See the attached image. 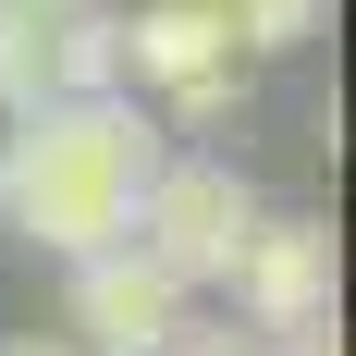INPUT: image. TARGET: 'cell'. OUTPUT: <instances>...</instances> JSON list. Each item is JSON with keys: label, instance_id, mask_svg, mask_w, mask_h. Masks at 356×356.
I'll return each instance as SVG.
<instances>
[{"label": "cell", "instance_id": "cell-1", "mask_svg": "<svg viewBox=\"0 0 356 356\" xmlns=\"http://www.w3.org/2000/svg\"><path fill=\"white\" fill-rule=\"evenodd\" d=\"M172 160V136L136 99H37L25 123H0V234H25L37 258H99L136 234L147 172Z\"/></svg>", "mask_w": 356, "mask_h": 356}, {"label": "cell", "instance_id": "cell-2", "mask_svg": "<svg viewBox=\"0 0 356 356\" xmlns=\"http://www.w3.org/2000/svg\"><path fill=\"white\" fill-rule=\"evenodd\" d=\"M258 184L221 160V147H172L160 172H147V197H136V234L123 246L160 270L172 295H221L234 283V258H246V234H258Z\"/></svg>", "mask_w": 356, "mask_h": 356}, {"label": "cell", "instance_id": "cell-3", "mask_svg": "<svg viewBox=\"0 0 356 356\" xmlns=\"http://www.w3.org/2000/svg\"><path fill=\"white\" fill-rule=\"evenodd\" d=\"M221 295L246 307V344H270V332H332V234L320 221H258Z\"/></svg>", "mask_w": 356, "mask_h": 356}, {"label": "cell", "instance_id": "cell-4", "mask_svg": "<svg viewBox=\"0 0 356 356\" xmlns=\"http://www.w3.org/2000/svg\"><path fill=\"white\" fill-rule=\"evenodd\" d=\"M172 332H184V295L136 246L74 258V356H172Z\"/></svg>", "mask_w": 356, "mask_h": 356}, {"label": "cell", "instance_id": "cell-5", "mask_svg": "<svg viewBox=\"0 0 356 356\" xmlns=\"http://www.w3.org/2000/svg\"><path fill=\"white\" fill-rule=\"evenodd\" d=\"M197 74H234V25H221V0H136L123 13V99L136 86H197Z\"/></svg>", "mask_w": 356, "mask_h": 356}, {"label": "cell", "instance_id": "cell-6", "mask_svg": "<svg viewBox=\"0 0 356 356\" xmlns=\"http://www.w3.org/2000/svg\"><path fill=\"white\" fill-rule=\"evenodd\" d=\"M49 99H123V13L49 25Z\"/></svg>", "mask_w": 356, "mask_h": 356}, {"label": "cell", "instance_id": "cell-7", "mask_svg": "<svg viewBox=\"0 0 356 356\" xmlns=\"http://www.w3.org/2000/svg\"><path fill=\"white\" fill-rule=\"evenodd\" d=\"M320 13H332V0H221L234 62H246V49H307V37H320Z\"/></svg>", "mask_w": 356, "mask_h": 356}, {"label": "cell", "instance_id": "cell-8", "mask_svg": "<svg viewBox=\"0 0 356 356\" xmlns=\"http://www.w3.org/2000/svg\"><path fill=\"white\" fill-rule=\"evenodd\" d=\"M37 99H49V37L25 13H0V123H25Z\"/></svg>", "mask_w": 356, "mask_h": 356}, {"label": "cell", "instance_id": "cell-9", "mask_svg": "<svg viewBox=\"0 0 356 356\" xmlns=\"http://www.w3.org/2000/svg\"><path fill=\"white\" fill-rule=\"evenodd\" d=\"M234 111H246V62H234V74H197V86H172L147 123H160V136H209V123H234Z\"/></svg>", "mask_w": 356, "mask_h": 356}, {"label": "cell", "instance_id": "cell-10", "mask_svg": "<svg viewBox=\"0 0 356 356\" xmlns=\"http://www.w3.org/2000/svg\"><path fill=\"white\" fill-rule=\"evenodd\" d=\"M0 13H25V25L49 37V25H74V13H111V0H0Z\"/></svg>", "mask_w": 356, "mask_h": 356}, {"label": "cell", "instance_id": "cell-11", "mask_svg": "<svg viewBox=\"0 0 356 356\" xmlns=\"http://www.w3.org/2000/svg\"><path fill=\"white\" fill-rule=\"evenodd\" d=\"M172 356H258L246 332H172Z\"/></svg>", "mask_w": 356, "mask_h": 356}, {"label": "cell", "instance_id": "cell-12", "mask_svg": "<svg viewBox=\"0 0 356 356\" xmlns=\"http://www.w3.org/2000/svg\"><path fill=\"white\" fill-rule=\"evenodd\" d=\"M258 356H344V344H332V332H270Z\"/></svg>", "mask_w": 356, "mask_h": 356}, {"label": "cell", "instance_id": "cell-13", "mask_svg": "<svg viewBox=\"0 0 356 356\" xmlns=\"http://www.w3.org/2000/svg\"><path fill=\"white\" fill-rule=\"evenodd\" d=\"M0 356H74L62 332H0Z\"/></svg>", "mask_w": 356, "mask_h": 356}]
</instances>
